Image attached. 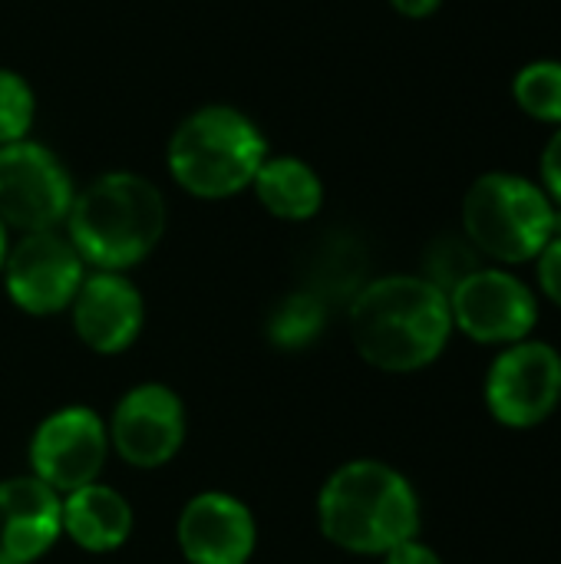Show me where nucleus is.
I'll use <instances>...</instances> for the list:
<instances>
[{
  "mask_svg": "<svg viewBox=\"0 0 561 564\" xmlns=\"http://www.w3.org/2000/svg\"><path fill=\"white\" fill-rule=\"evenodd\" d=\"M473 271H479L473 251H466L463 241H453V238H443L430 248L427 254V281L436 284L443 294H450L463 278H470Z\"/></svg>",
  "mask_w": 561,
  "mask_h": 564,
  "instance_id": "obj_20",
  "label": "nucleus"
},
{
  "mask_svg": "<svg viewBox=\"0 0 561 564\" xmlns=\"http://www.w3.org/2000/svg\"><path fill=\"white\" fill-rule=\"evenodd\" d=\"M561 400V357L546 344L506 350L486 380V403L506 426H536Z\"/></svg>",
  "mask_w": 561,
  "mask_h": 564,
  "instance_id": "obj_10",
  "label": "nucleus"
},
{
  "mask_svg": "<svg viewBox=\"0 0 561 564\" xmlns=\"http://www.w3.org/2000/svg\"><path fill=\"white\" fill-rule=\"evenodd\" d=\"M446 297L453 324L483 344L522 340L539 317L532 291L519 278L496 268L473 271Z\"/></svg>",
  "mask_w": 561,
  "mask_h": 564,
  "instance_id": "obj_9",
  "label": "nucleus"
},
{
  "mask_svg": "<svg viewBox=\"0 0 561 564\" xmlns=\"http://www.w3.org/2000/svg\"><path fill=\"white\" fill-rule=\"evenodd\" d=\"M539 284L561 307V235H555L539 254Z\"/></svg>",
  "mask_w": 561,
  "mask_h": 564,
  "instance_id": "obj_22",
  "label": "nucleus"
},
{
  "mask_svg": "<svg viewBox=\"0 0 561 564\" xmlns=\"http://www.w3.org/2000/svg\"><path fill=\"white\" fill-rule=\"evenodd\" d=\"M109 433L103 420L86 406H66L46 416L30 443L33 476L53 492H76L93 486L106 466Z\"/></svg>",
  "mask_w": 561,
  "mask_h": 564,
  "instance_id": "obj_8",
  "label": "nucleus"
},
{
  "mask_svg": "<svg viewBox=\"0 0 561 564\" xmlns=\"http://www.w3.org/2000/svg\"><path fill=\"white\" fill-rule=\"evenodd\" d=\"M175 535L188 564H248L255 552V519L225 492L195 496L182 509Z\"/></svg>",
  "mask_w": 561,
  "mask_h": 564,
  "instance_id": "obj_12",
  "label": "nucleus"
},
{
  "mask_svg": "<svg viewBox=\"0 0 561 564\" xmlns=\"http://www.w3.org/2000/svg\"><path fill=\"white\" fill-rule=\"evenodd\" d=\"M450 330V297L427 278H380L350 304L357 354L387 373H410L433 364L443 354Z\"/></svg>",
  "mask_w": 561,
  "mask_h": 564,
  "instance_id": "obj_1",
  "label": "nucleus"
},
{
  "mask_svg": "<svg viewBox=\"0 0 561 564\" xmlns=\"http://www.w3.org/2000/svg\"><path fill=\"white\" fill-rule=\"evenodd\" d=\"M73 178L46 145L20 139L0 145V221L33 235L53 231L73 208Z\"/></svg>",
  "mask_w": 561,
  "mask_h": 564,
  "instance_id": "obj_6",
  "label": "nucleus"
},
{
  "mask_svg": "<svg viewBox=\"0 0 561 564\" xmlns=\"http://www.w3.org/2000/svg\"><path fill=\"white\" fill-rule=\"evenodd\" d=\"M73 327L76 337L96 354L126 350L142 330V294L119 271H96L83 278L73 297Z\"/></svg>",
  "mask_w": 561,
  "mask_h": 564,
  "instance_id": "obj_13",
  "label": "nucleus"
},
{
  "mask_svg": "<svg viewBox=\"0 0 561 564\" xmlns=\"http://www.w3.org/2000/svg\"><path fill=\"white\" fill-rule=\"evenodd\" d=\"M7 251H10V245H7V225L0 221V268H3V261H7Z\"/></svg>",
  "mask_w": 561,
  "mask_h": 564,
  "instance_id": "obj_25",
  "label": "nucleus"
},
{
  "mask_svg": "<svg viewBox=\"0 0 561 564\" xmlns=\"http://www.w3.org/2000/svg\"><path fill=\"white\" fill-rule=\"evenodd\" d=\"M513 96L526 116L561 126V59L526 63L513 79Z\"/></svg>",
  "mask_w": 561,
  "mask_h": 564,
  "instance_id": "obj_17",
  "label": "nucleus"
},
{
  "mask_svg": "<svg viewBox=\"0 0 561 564\" xmlns=\"http://www.w3.org/2000/svg\"><path fill=\"white\" fill-rule=\"evenodd\" d=\"M69 241L99 271H126L152 254L165 235V198L145 175L106 172L93 178L66 215Z\"/></svg>",
  "mask_w": 561,
  "mask_h": 564,
  "instance_id": "obj_2",
  "label": "nucleus"
},
{
  "mask_svg": "<svg viewBox=\"0 0 561 564\" xmlns=\"http://www.w3.org/2000/svg\"><path fill=\"white\" fill-rule=\"evenodd\" d=\"M3 281L20 311L46 317L73 304L83 284V258L69 238L56 231H33L7 251Z\"/></svg>",
  "mask_w": 561,
  "mask_h": 564,
  "instance_id": "obj_7",
  "label": "nucleus"
},
{
  "mask_svg": "<svg viewBox=\"0 0 561 564\" xmlns=\"http://www.w3.org/2000/svg\"><path fill=\"white\" fill-rule=\"evenodd\" d=\"M63 532L86 552H116L132 535V509L109 486H83L63 499Z\"/></svg>",
  "mask_w": 561,
  "mask_h": 564,
  "instance_id": "obj_15",
  "label": "nucleus"
},
{
  "mask_svg": "<svg viewBox=\"0 0 561 564\" xmlns=\"http://www.w3.org/2000/svg\"><path fill=\"white\" fill-rule=\"evenodd\" d=\"M63 532V502L36 476L0 482V564H33Z\"/></svg>",
  "mask_w": 561,
  "mask_h": 564,
  "instance_id": "obj_14",
  "label": "nucleus"
},
{
  "mask_svg": "<svg viewBox=\"0 0 561 564\" xmlns=\"http://www.w3.org/2000/svg\"><path fill=\"white\" fill-rule=\"evenodd\" d=\"M258 202L284 221H308L321 212L324 205V185L321 175L294 159V155H274L265 159L255 182H251Z\"/></svg>",
  "mask_w": 561,
  "mask_h": 564,
  "instance_id": "obj_16",
  "label": "nucleus"
},
{
  "mask_svg": "<svg viewBox=\"0 0 561 564\" xmlns=\"http://www.w3.org/2000/svg\"><path fill=\"white\" fill-rule=\"evenodd\" d=\"M539 172H542V192L552 198L555 208H561V126L552 132V139L542 149Z\"/></svg>",
  "mask_w": 561,
  "mask_h": 564,
  "instance_id": "obj_21",
  "label": "nucleus"
},
{
  "mask_svg": "<svg viewBox=\"0 0 561 564\" xmlns=\"http://www.w3.org/2000/svg\"><path fill=\"white\" fill-rule=\"evenodd\" d=\"M109 440L116 453L136 469L165 466L185 443L182 400L162 383L129 390L112 413Z\"/></svg>",
  "mask_w": 561,
  "mask_h": 564,
  "instance_id": "obj_11",
  "label": "nucleus"
},
{
  "mask_svg": "<svg viewBox=\"0 0 561 564\" xmlns=\"http://www.w3.org/2000/svg\"><path fill=\"white\" fill-rule=\"evenodd\" d=\"M268 159L261 129L235 106L188 112L169 139V172L195 198H231L248 188Z\"/></svg>",
  "mask_w": 561,
  "mask_h": 564,
  "instance_id": "obj_4",
  "label": "nucleus"
},
{
  "mask_svg": "<svg viewBox=\"0 0 561 564\" xmlns=\"http://www.w3.org/2000/svg\"><path fill=\"white\" fill-rule=\"evenodd\" d=\"M440 3H443V0H390V7H393L397 13L410 17V20H423V17H430V13H436Z\"/></svg>",
  "mask_w": 561,
  "mask_h": 564,
  "instance_id": "obj_24",
  "label": "nucleus"
},
{
  "mask_svg": "<svg viewBox=\"0 0 561 564\" xmlns=\"http://www.w3.org/2000/svg\"><path fill=\"white\" fill-rule=\"evenodd\" d=\"M463 228L483 254L519 264L539 258L561 235V215L542 185L513 172H486L463 198Z\"/></svg>",
  "mask_w": 561,
  "mask_h": 564,
  "instance_id": "obj_5",
  "label": "nucleus"
},
{
  "mask_svg": "<svg viewBox=\"0 0 561 564\" xmlns=\"http://www.w3.org/2000/svg\"><path fill=\"white\" fill-rule=\"evenodd\" d=\"M321 532L347 552L387 555L413 542L420 529V502L413 486L390 466L357 459L341 466L317 499Z\"/></svg>",
  "mask_w": 561,
  "mask_h": 564,
  "instance_id": "obj_3",
  "label": "nucleus"
},
{
  "mask_svg": "<svg viewBox=\"0 0 561 564\" xmlns=\"http://www.w3.org/2000/svg\"><path fill=\"white\" fill-rule=\"evenodd\" d=\"M387 564H443L436 558V552H430L427 545L407 542L393 552H387Z\"/></svg>",
  "mask_w": 561,
  "mask_h": 564,
  "instance_id": "obj_23",
  "label": "nucleus"
},
{
  "mask_svg": "<svg viewBox=\"0 0 561 564\" xmlns=\"http://www.w3.org/2000/svg\"><path fill=\"white\" fill-rule=\"evenodd\" d=\"M321 324H324L321 304H317L314 297H308V294H298V297H288V301L274 311V317H271V334H274L278 344L298 347V344L311 340V337L321 330Z\"/></svg>",
  "mask_w": 561,
  "mask_h": 564,
  "instance_id": "obj_19",
  "label": "nucleus"
},
{
  "mask_svg": "<svg viewBox=\"0 0 561 564\" xmlns=\"http://www.w3.org/2000/svg\"><path fill=\"white\" fill-rule=\"evenodd\" d=\"M33 116H36V96L30 83L13 69H0V145L26 139Z\"/></svg>",
  "mask_w": 561,
  "mask_h": 564,
  "instance_id": "obj_18",
  "label": "nucleus"
}]
</instances>
